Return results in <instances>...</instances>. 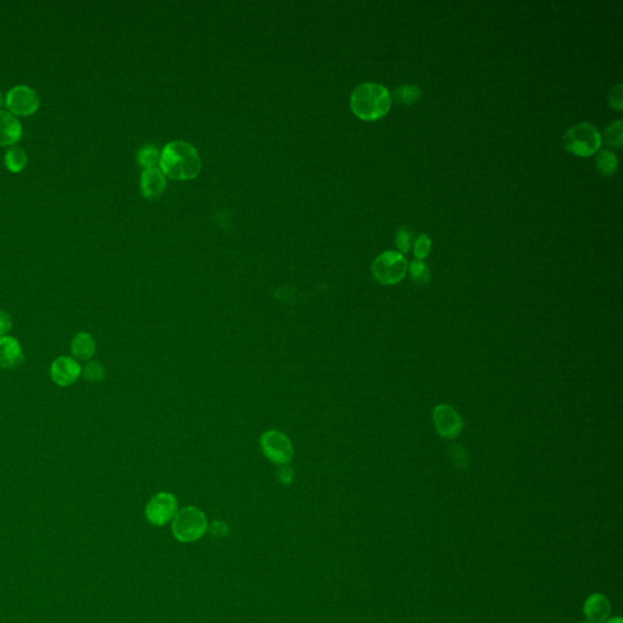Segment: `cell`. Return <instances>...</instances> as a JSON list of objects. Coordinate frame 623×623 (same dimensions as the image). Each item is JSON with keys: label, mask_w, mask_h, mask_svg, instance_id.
Segmentation results:
<instances>
[{"label": "cell", "mask_w": 623, "mask_h": 623, "mask_svg": "<svg viewBox=\"0 0 623 623\" xmlns=\"http://www.w3.org/2000/svg\"><path fill=\"white\" fill-rule=\"evenodd\" d=\"M595 166H597L598 172L600 173L604 177H610L617 171L618 158L613 151L609 150H602L599 152V155L595 160Z\"/></svg>", "instance_id": "obj_16"}, {"label": "cell", "mask_w": 623, "mask_h": 623, "mask_svg": "<svg viewBox=\"0 0 623 623\" xmlns=\"http://www.w3.org/2000/svg\"><path fill=\"white\" fill-rule=\"evenodd\" d=\"M351 110L363 120L372 122L388 115L392 99L383 85L377 83H363L353 90L351 95Z\"/></svg>", "instance_id": "obj_2"}, {"label": "cell", "mask_w": 623, "mask_h": 623, "mask_svg": "<svg viewBox=\"0 0 623 623\" xmlns=\"http://www.w3.org/2000/svg\"><path fill=\"white\" fill-rule=\"evenodd\" d=\"M161 154L156 147H145L138 154V161L145 169L156 168V165L160 163Z\"/></svg>", "instance_id": "obj_22"}, {"label": "cell", "mask_w": 623, "mask_h": 623, "mask_svg": "<svg viewBox=\"0 0 623 623\" xmlns=\"http://www.w3.org/2000/svg\"><path fill=\"white\" fill-rule=\"evenodd\" d=\"M408 268L410 278H412L414 283L420 284V285H424V284L429 283V268H427V266H426L423 261H419V260L413 261V262L409 264Z\"/></svg>", "instance_id": "obj_21"}, {"label": "cell", "mask_w": 623, "mask_h": 623, "mask_svg": "<svg viewBox=\"0 0 623 623\" xmlns=\"http://www.w3.org/2000/svg\"><path fill=\"white\" fill-rule=\"evenodd\" d=\"M54 383L60 388H68L74 385L82 377V367L77 359L72 357H58L50 366L49 370Z\"/></svg>", "instance_id": "obj_9"}, {"label": "cell", "mask_w": 623, "mask_h": 623, "mask_svg": "<svg viewBox=\"0 0 623 623\" xmlns=\"http://www.w3.org/2000/svg\"><path fill=\"white\" fill-rule=\"evenodd\" d=\"M622 120H615L610 123L604 131V140L609 147L613 149H621L623 140Z\"/></svg>", "instance_id": "obj_19"}, {"label": "cell", "mask_w": 623, "mask_h": 623, "mask_svg": "<svg viewBox=\"0 0 623 623\" xmlns=\"http://www.w3.org/2000/svg\"><path fill=\"white\" fill-rule=\"evenodd\" d=\"M431 246H432V244H431V239L429 236L426 234L418 236L416 240L414 241V255L416 257V260L423 261L426 257H429Z\"/></svg>", "instance_id": "obj_24"}, {"label": "cell", "mask_w": 623, "mask_h": 623, "mask_svg": "<svg viewBox=\"0 0 623 623\" xmlns=\"http://www.w3.org/2000/svg\"><path fill=\"white\" fill-rule=\"evenodd\" d=\"M96 352V342L89 332H78L71 341V353L74 359L90 361Z\"/></svg>", "instance_id": "obj_15"}, {"label": "cell", "mask_w": 623, "mask_h": 623, "mask_svg": "<svg viewBox=\"0 0 623 623\" xmlns=\"http://www.w3.org/2000/svg\"><path fill=\"white\" fill-rule=\"evenodd\" d=\"M450 453H451L452 461L458 467H465L467 465V456H466L465 451L461 447H459V445H451L450 447Z\"/></svg>", "instance_id": "obj_26"}, {"label": "cell", "mask_w": 623, "mask_h": 623, "mask_svg": "<svg viewBox=\"0 0 623 623\" xmlns=\"http://www.w3.org/2000/svg\"><path fill=\"white\" fill-rule=\"evenodd\" d=\"M263 454L277 465H288L293 458V447L288 436L278 430L264 432L260 440Z\"/></svg>", "instance_id": "obj_6"}, {"label": "cell", "mask_w": 623, "mask_h": 623, "mask_svg": "<svg viewBox=\"0 0 623 623\" xmlns=\"http://www.w3.org/2000/svg\"><path fill=\"white\" fill-rule=\"evenodd\" d=\"M604 623H623L622 620L620 617H613L610 618V620H606Z\"/></svg>", "instance_id": "obj_29"}, {"label": "cell", "mask_w": 623, "mask_h": 623, "mask_svg": "<svg viewBox=\"0 0 623 623\" xmlns=\"http://www.w3.org/2000/svg\"><path fill=\"white\" fill-rule=\"evenodd\" d=\"M27 154L22 147H11L9 151L6 152V165L8 169H10L11 172H20L22 171L27 163Z\"/></svg>", "instance_id": "obj_18"}, {"label": "cell", "mask_w": 623, "mask_h": 623, "mask_svg": "<svg viewBox=\"0 0 623 623\" xmlns=\"http://www.w3.org/2000/svg\"><path fill=\"white\" fill-rule=\"evenodd\" d=\"M588 623H589V622H588Z\"/></svg>", "instance_id": "obj_31"}, {"label": "cell", "mask_w": 623, "mask_h": 623, "mask_svg": "<svg viewBox=\"0 0 623 623\" xmlns=\"http://www.w3.org/2000/svg\"><path fill=\"white\" fill-rule=\"evenodd\" d=\"M178 511V503L171 493L161 492L151 498L147 505V518L152 525L162 526L171 521Z\"/></svg>", "instance_id": "obj_7"}, {"label": "cell", "mask_w": 623, "mask_h": 623, "mask_svg": "<svg viewBox=\"0 0 623 623\" xmlns=\"http://www.w3.org/2000/svg\"><path fill=\"white\" fill-rule=\"evenodd\" d=\"M4 103H6V100H4V98H3V94L0 93V107L4 105Z\"/></svg>", "instance_id": "obj_30"}, {"label": "cell", "mask_w": 623, "mask_h": 623, "mask_svg": "<svg viewBox=\"0 0 623 623\" xmlns=\"http://www.w3.org/2000/svg\"><path fill=\"white\" fill-rule=\"evenodd\" d=\"M22 127L20 120L9 111L0 109V147L12 145L20 140Z\"/></svg>", "instance_id": "obj_13"}, {"label": "cell", "mask_w": 623, "mask_h": 623, "mask_svg": "<svg viewBox=\"0 0 623 623\" xmlns=\"http://www.w3.org/2000/svg\"><path fill=\"white\" fill-rule=\"evenodd\" d=\"M25 361V353L20 341L12 336H0V368L15 369Z\"/></svg>", "instance_id": "obj_11"}, {"label": "cell", "mask_w": 623, "mask_h": 623, "mask_svg": "<svg viewBox=\"0 0 623 623\" xmlns=\"http://www.w3.org/2000/svg\"><path fill=\"white\" fill-rule=\"evenodd\" d=\"M160 167L169 178L188 180L199 174L201 158L199 152L189 142H169L161 152Z\"/></svg>", "instance_id": "obj_1"}, {"label": "cell", "mask_w": 623, "mask_h": 623, "mask_svg": "<svg viewBox=\"0 0 623 623\" xmlns=\"http://www.w3.org/2000/svg\"><path fill=\"white\" fill-rule=\"evenodd\" d=\"M408 272V261L397 251H385L372 262V277L383 285L399 283Z\"/></svg>", "instance_id": "obj_5"}, {"label": "cell", "mask_w": 623, "mask_h": 623, "mask_svg": "<svg viewBox=\"0 0 623 623\" xmlns=\"http://www.w3.org/2000/svg\"><path fill=\"white\" fill-rule=\"evenodd\" d=\"M12 329V318L9 312L0 310V336H6Z\"/></svg>", "instance_id": "obj_27"}, {"label": "cell", "mask_w": 623, "mask_h": 623, "mask_svg": "<svg viewBox=\"0 0 623 623\" xmlns=\"http://www.w3.org/2000/svg\"><path fill=\"white\" fill-rule=\"evenodd\" d=\"M413 244V231L408 229L407 226H402L401 229H398L397 234H396V245L399 251L402 253H408Z\"/></svg>", "instance_id": "obj_23"}, {"label": "cell", "mask_w": 623, "mask_h": 623, "mask_svg": "<svg viewBox=\"0 0 623 623\" xmlns=\"http://www.w3.org/2000/svg\"><path fill=\"white\" fill-rule=\"evenodd\" d=\"M393 99L404 105H413L421 98V89L416 85H402L393 92Z\"/></svg>", "instance_id": "obj_17"}, {"label": "cell", "mask_w": 623, "mask_h": 623, "mask_svg": "<svg viewBox=\"0 0 623 623\" xmlns=\"http://www.w3.org/2000/svg\"><path fill=\"white\" fill-rule=\"evenodd\" d=\"M142 193L147 199L155 200L160 198L166 188V178L161 169L149 168L142 173L140 180Z\"/></svg>", "instance_id": "obj_12"}, {"label": "cell", "mask_w": 623, "mask_h": 623, "mask_svg": "<svg viewBox=\"0 0 623 623\" xmlns=\"http://www.w3.org/2000/svg\"><path fill=\"white\" fill-rule=\"evenodd\" d=\"M207 529L204 514L195 507L179 510L173 518L172 531L180 542H194L204 536Z\"/></svg>", "instance_id": "obj_4"}, {"label": "cell", "mask_w": 623, "mask_h": 623, "mask_svg": "<svg viewBox=\"0 0 623 623\" xmlns=\"http://www.w3.org/2000/svg\"><path fill=\"white\" fill-rule=\"evenodd\" d=\"M609 104L616 110L621 111L623 109V88L622 84L615 85L610 90L608 95Z\"/></svg>", "instance_id": "obj_25"}, {"label": "cell", "mask_w": 623, "mask_h": 623, "mask_svg": "<svg viewBox=\"0 0 623 623\" xmlns=\"http://www.w3.org/2000/svg\"><path fill=\"white\" fill-rule=\"evenodd\" d=\"M584 613L589 623H604L610 615V602L602 594H593L587 599Z\"/></svg>", "instance_id": "obj_14"}, {"label": "cell", "mask_w": 623, "mask_h": 623, "mask_svg": "<svg viewBox=\"0 0 623 623\" xmlns=\"http://www.w3.org/2000/svg\"><path fill=\"white\" fill-rule=\"evenodd\" d=\"M6 104L12 115L28 116L37 111L39 98L30 87L16 85L6 95Z\"/></svg>", "instance_id": "obj_8"}, {"label": "cell", "mask_w": 623, "mask_h": 623, "mask_svg": "<svg viewBox=\"0 0 623 623\" xmlns=\"http://www.w3.org/2000/svg\"><path fill=\"white\" fill-rule=\"evenodd\" d=\"M278 477L280 482H283L284 485H290L291 481H293V472L288 467V465H282L280 466V470H279Z\"/></svg>", "instance_id": "obj_28"}, {"label": "cell", "mask_w": 623, "mask_h": 623, "mask_svg": "<svg viewBox=\"0 0 623 623\" xmlns=\"http://www.w3.org/2000/svg\"><path fill=\"white\" fill-rule=\"evenodd\" d=\"M434 423L437 432L445 439H454L461 435L463 431V420L461 415L454 409L440 404L434 409Z\"/></svg>", "instance_id": "obj_10"}, {"label": "cell", "mask_w": 623, "mask_h": 623, "mask_svg": "<svg viewBox=\"0 0 623 623\" xmlns=\"http://www.w3.org/2000/svg\"><path fill=\"white\" fill-rule=\"evenodd\" d=\"M105 368L99 361H88L82 367V377L90 383H100L105 379Z\"/></svg>", "instance_id": "obj_20"}, {"label": "cell", "mask_w": 623, "mask_h": 623, "mask_svg": "<svg viewBox=\"0 0 623 623\" xmlns=\"http://www.w3.org/2000/svg\"><path fill=\"white\" fill-rule=\"evenodd\" d=\"M602 147V134L595 126L581 122L571 127L564 136V147L580 158H589Z\"/></svg>", "instance_id": "obj_3"}]
</instances>
